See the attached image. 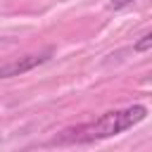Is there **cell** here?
<instances>
[{"label": "cell", "instance_id": "6da1fadb", "mask_svg": "<svg viewBox=\"0 0 152 152\" xmlns=\"http://www.w3.org/2000/svg\"><path fill=\"white\" fill-rule=\"evenodd\" d=\"M147 116V107L145 104H131L124 109H114V112H104L100 119L90 121V124H81L74 128H64L62 133H57V138L52 140L55 145H74V142H93V140H104L112 135H119L133 126H138L142 119Z\"/></svg>", "mask_w": 152, "mask_h": 152}, {"label": "cell", "instance_id": "7a4b0ae2", "mask_svg": "<svg viewBox=\"0 0 152 152\" xmlns=\"http://www.w3.org/2000/svg\"><path fill=\"white\" fill-rule=\"evenodd\" d=\"M50 55H52V50H45V52H38V55H24V57H19V59H12V62H7V64L0 66V78L21 76V74H26V71L45 64V62L50 59Z\"/></svg>", "mask_w": 152, "mask_h": 152}, {"label": "cell", "instance_id": "3957f363", "mask_svg": "<svg viewBox=\"0 0 152 152\" xmlns=\"http://www.w3.org/2000/svg\"><path fill=\"white\" fill-rule=\"evenodd\" d=\"M150 48H152V33H150V31H147V33H142V36H140V40H135V43H133V50H135V52H147Z\"/></svg>", "mask_w": 152, "mask_h": 152}, {"label": "cell", "instance_id": "277c9868", "mask_svg": "<svg viewBox=\"0 0 152 152\" xmlns=\"http://www.w3.org/2000/svg\"><path fill=\"white\" fill-rule=\"evenodd\" d=\"M135 0H112L107 7L112 10V12H116V10H124V7H128V5H133Z\"/></svg>", "mask_w": 152, "mask_h": 152}]
</instances>
